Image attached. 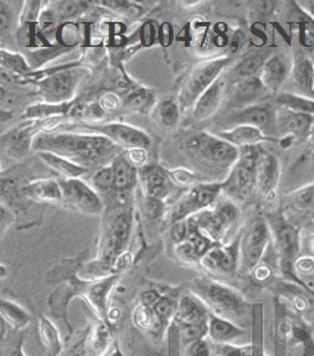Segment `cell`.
<instances>
[{
	"instance_id": "cell-1",
	"label": "cell",
	"mask_w": 314,
	"mask_h": 356,
	"mask_svg": "<svg viewBox=\"0 0 314 356\" xmlns=\"http://www.w3.org/2000/svg\"><path fill=\"white\" fill-rule=\"evenodd\" d=\"M134 230V210L131 207H115L104 211L100 238L97 243V257L84 266L87 282H94L115 275V266L129 248Z\"/></svg>"
},
{
	"instance_id": "cell-2",
	"label": "cell",
	"mask_w": 314,
	"mask_h": 356,
	"mask_svg": "<svg viewBox=\"0 0 314 356\" xmlns=\"http://www.w3.org/2000/svg\"><path fill=\"white\" fill-rule=\"evenodd\" d=\"M118 145L100 134H77L63 131H42L33 143L37 153L47 152L70 159L81 166L102 164L111 156H118Z\"/></svg>"
},
{
	"instance_id": "cell-3",
	"label": "cell",
	"mask_w": 314,
	"mask_h": 356,
	"mask_svg": "<svg viewBox=\"0 0 314 356\" xmlns=\"http://www.w3.org/2000/svg\"><path fill=\"white\" fill-rule=\"evenodd\" d=\"M191 292L196 293L209 311L217 317L226 318L241 325L250 317L251 305L245 296L226 283L212 277H197L191 286Z\"/></svg>"
},
{
	"instance_id": "cell-4",
	"label": "cell",
	"mask_w": 314,
	"mask_h": 356,
	"mask_svg": "<svg viewBox=\"0 0 314 356\" xmlns=\"http://www.w3.org/2000/svg\"><path fill=\"white\" fill-rule=\"evenodd\" d=\"M272 230V245L276 252V261L281 276L285 280L294 282L314 295V291L295 275V261L301 255V227L297 226L283 211L270 213L266 216Z\"/></svg>"
},
{
	"instance_id": "cell-5",
	"label": "cell",
	"mask_w": 314,
	"mask_h": 356,
	"mask_svg": "<svg viewBox=\"0 0 314 356\" xmlns=\"http://www.w3.org/2000/svg\"><path fill=\"white\" fill-rule=\"evenodd\" d=\"M209 316L210 311L203 300L196 293L188 292L180 296L178 308L169 328L178 334L182 348H187L207 336Z\"/></svg>"
},
{
	"instance_id": "cell-6",
	"label": "cell",
	"mask_w": 314,
	"mask_h": 356,
	"mask_svg": "<svg viewBox=\"0 0 314 356\" xmlns=\"http://www.w3.org/2000/svg\"><path fill=\"white\" fill-rule=\"evenodd\" d=\"M262 147L240 148V157L222 181V195L235 201H247L257 191V164Z\"/></svg>"
},
{
	"instance_id": "cell-7",
	"label": "cell",
	"mask_w": 314,
	"mask_h": 356,
	"mask_svg": "<svg viewBox=\"0 0 314 356\" xmlns=\"http://www.w3.org/2000/svg\"><path fill=\"white\" fill-rule=\"evenodd\" d=\"M185 148L200 166L225 170L226 175L240 157V148L210 132H198L191 136Z\"/></svg>"
},
{
	"instance_id": "cell-8",
	"label": "cell",
	"mask_w": 314,
	"mask_h": 356,
	"mask_svg": "<svg viewBox=\"0 0 314 356\" xmlns=\"http://www.w3.org/2000/svg\"><path fill=\"white\" fill-rule=\"evenodd\" d=\"M193 218L201 234L213 243H226L230 230L240 222L241 209L238 202L222 195L212 209L201 211Z\"/></svg>"
},
{
	"instance_id": "cell-9",
	"label": "cell",
	"mask_w": 314,
	"mask_h": 356,
	"mask_svg": "<svg viewBox=\"0 0 314 356\" xmlns=\"http://www.w3.org/2000/svg\"><path fill=\"white\" fill-rule=\"evenodd\" d=\"M272 245V230L266 216H258L241 230L240 239V273L250 275L256 266L263 261Z\"/></svg>"
},
{
	"instance_id": "cell-10",
	"label": "cell",
	"mask_w": 314,
	"mask_h": 356,
	"mask_svg": "<svg viewBox=\"0 0 314 356\" xmlns=\"http://www.w3.org/2000/svg\"><path fill=\"white\" fill-rule=\"evenodd\" d=\"M222 197V182H198L176 201L171 211V225L187 220L204 210L212 209Z\"/></svg>"
},
{
	"instance_id": "cell-11",
	"label": "cell",
	"mask_w": 314,
	"mask_h": 356,
	"mask_svg": "<svg viewBox=\"0 0 314 356\" xmlns=\"http://www.w3.org/2000/svg\"><path fill=\"white\" fill-rule=\"evenodd\" d=\"M230 63H232L230 56H219V58L209 59L206 62L200 63L197 67H194L182 88L181 99H180L181 106L193 107L200 95L206 90H209L214 82L222 76L223 71Z\"/></svg>"
},
{
	"instance_id": "cell-12",
	"label": "cell",
	"mask_w": 314,
	"mask_h": 356,
	"mask_svg": "<svg viewBox=\"0 0 314 356\" xmlns=\"http://www.w3.org/2000/svg\"><path fill=\"white\" fill-rule=\"evenodd\" d=\"M62 188V207L81 214L99 216L104 214L106 205L94 188L83 179H63L61 177Z\"/></svg>"
},
{
	"instance_id": "cell-13",
	"label": "cell",
	"mask_w": 314,
	"mask_h": 356,
	"mask_svg": "<svg viewBox=\"0 0 314 356\" xmlns=\"http://www.w3.org/2000/svg\"><path fill=\"white\" fill-rule=\"evenodd\" d=\"M81 78H83V71L77 70V67L54 72L53 75L38 81L37 94L46 103L61 104L74 102V95Z\"/></svg>"
},
{
	"instance_id": "cell-14",
	"label": "cell",
	"mask_w": 314,
	"mask_h": 356,
	"mask_svg": "<svg viewBox=\"0 0 314 356\" xmlns=\"http://www.w3.org/2000/svg\"><path fill=\"white\" fill-rule=\"evenodd\" d=\"M240 239L238 236L226 243H214L201 258L200 266L213 276L234 277L240 273Z\"/></svg>"
},
{
	"instance_id": "cell-15",
	"label": "cell",
	"mask_w": 314,
	"mask_h": 356,
	"mask_svg": "<svg viewBox=\"0 0 314 356\" xmlns=\"http://www.w3.org/2000/svg\"><path fill=\"white\" fill-rule=\"evenodd\" d=\"M86 128L91 129L94 134H100L111 140L120 149H134V148H146L148 149L152 145V136L144 129L136 128L129 123L124 122H111V123H86Z\"/></svg>"
},
{
	"instance_id": "cell-16",
	"label": "cell",
	"mask_w": 314,
	"mask_h": 356,
	"mask_svg": "<svg viewBox=\"0 0 314 356\" xmlns=\"http://www.w3.org/2000/svg\"><path fill=\"white\" fill-rule=\"evenodd\" d=\"M111 166L113 169L115 207H131L134 189L140 182L139 169L132 166L124 153L115 156L111 161Z\"/></svg>"
},
{
	"instance_id": "cell-17",
	"label": "cell",
	"mask_w": 314,
	"mask_h": 356,
	"mask_svg": "<svg viewBox=\"0 0 314 356\" xmlns=\"http://www.w3.org/2000/svg\"><path fill=\"white\" fill-rule=\"evenodd\" d=\"M229 128H234L238 125H249L257 129L263 131L267 136L272 132H278L276 125V112L273 111L269 104H253L244 108H238L234 113H230L226 118Z\"/></svg>"
},
{
	"instance_id": "cell-18",
	"label": "cell",
	"mask_w": 314,
	"mask_h": 356,
	"mask_svg": "<svg viewBox=\"0 0 314 356\" xmlns=\"http://www.w3.org/2000/svg\"><path fill=\"white\" fill-rule=\"evenodd\" d=\"M47 123V120H26L19 123L17 128L2 135L3 149L13 159H22L33 149L34 138L43 131L42 128Z\"/></svg>"
},
{
	"instance_id": "cell-19",
	"label": "cell",
	"mask_w": 314,
	"mask_h": 356,
	"mask_svg": "<svg viewBox=\"0 0 314 356\" xmlns=\"http://www.w3.org/2000/svg\"><path fill=\"white\" fill-rule=\"evenodd\" d=\"M282 166L278 156L262 149L257 164V193L266 201L275 200L281 182Z\"/></svg>"
},
{
	"instance_id": "cell-20",
	"label": "cell",
	"mask_w": 314,
	"mask_h": 356,
	"mask_svg": "<svg viewBox=\"0 0 314 356\" xmlns=\"http://www.w3.org/2000/svg\"><path fill=\"white\" fill-rule=\"evenodd\" d=\"M122 275H112L94 282H87L83 291V296L87 299L90 307L94 309L97 318L107 321V314H109V296H111L112 291L115 289L116 283L120 280Z\"/></svg>"
},
{
	"instance_id": "cell-21",
	"label": "cell",
	"mask_w": 314,
	"mask_h": 356,
	"mask_svg": "<svg viewBox=\"0 0 314 356\" xmlns=\"http://www.w3.org/2000/svg\"><path fill=\"white\" fill-rule=\"evenodd\" d=\"M291 70L292 60H290L283 53H276L266 59L260 72H258V78L267 91L278 92L290 79Z\"/></svg>"
},
{
	"instance_id": "cell-22",
	"label": "cell",
	"mask_w": 314,
	"mask_h": 356,
	"mask_svg": "<svg viewBox=\"0 0 314 356\" xmlns=\"http://www.w3.org/2000/svg\"><path fill=\"white\" fill-rule=\"evenodd\" d=\"M139 177L143 186L144 197L166 201L171 194V179L168 169H163L159 164H146L139 169Z\"/></svg>"
},
{
	"instance_id": "cell-23",
	"label": "cell",
	"mask_w": 314,
	"mask_h": 356,
	"mask_svg": "<svg viewBox=\"0 0 314 356\" xmlns=\"http://www.w3.org/2000/svg\"><path fill=\"white\" fill-rule=\"evenodd\" d=\"M266 91L267 90L263 87L258 75L237 79L230 87V106L235 108H244L257 104V102L263 97Z\"/></svg>"
},
{
	"instance_id": "cell-24",
	"label": "cell",
	"mask_w": 314,
	"mask_h": 356,
	"mask_svg": "<svg viewBox=\"0 0 314 356\" xmlns=\"http://www.w3.org/2000/svg\"><path fill=\"white\" fill-rule=\"evenodd\" d=\"M314 116L297 113L281 108V112H276V125L278 132L283 135H291L297 141H303L310 138L311 128H313Z\"/></svg>"
},
{
	"instance_id": "cell-25",
	"label": "cell",
	"mask_w": 314,
	"mask_h": 356,
	"mask_svg": "<svg viewBox=\"0 0 314 356\" xmlns=\"http://www.w3.org/2000/svg\"><path fill=\"white\" fill-rule=\"evenodd\" d=\"M290 81L297 94L314 99V62L306 53H295Z\"/></svg>"
},
{
	"instance_id": "cell-26",
	"label": "cell",
	"mask_w": 314,
	"mask_h": 356,
	"mask_svg": "<svg viewBox=\"0 0 314 356\" xmlns=\"http://www.w3.org/2000/svg\"><path fill=\"white\" fill-rule=\"evenodd\" d=\"M22 195L37 204H62V188L59 179L46 177L25 184L21 188Z\"/></svg>"
},
{
	"instance_id": "cell-27",
	"label": "cell",
	"mask_w": 314,
	"mask_h": 356,
	"mask_svg": "<svg viewBox=\"0 0 314 356\" xmlns=\"http://www.w3.org/2000/svg\"><path fill=\"white\" fill-rule=\"evenodd\" d=\"M245 336L244 327L229 321L226 318L217 317L210 312L209 323H207V337L212 343L217 346H226V345H237V341Z\"/></svg>"
},
{
	"instance_id": "cell-28",
	"label": "cell",
	"mask_w": 314,
	"mask_h": 356,
	"mask_svg": "<svg viewBox=\"0 0 314 356\" xmlns=\"http://www.w3.org/2000/svg\"><path fill=\"white\" fill-rule=\"evenodd\" d=\"M225 94L226 79L221 76L209 90H206L200 95L194 106L191 107L193 118L196 120H206L212 118L217 111H219V107L225 99Z\"/></svg>"
},
{
	"instance_id": "cell-29",
	"label": "cell",
	"mask_w": 314,
	"mask_h": 356,
	"mask_svg": "<svg viewBox=\"0 0 314 356\" xmlns=\"http://www.w3.org/2000/svg\"><path fill=\"white\" fill-rule=\"evenodd\" d=\"M216 135L221 136L222 140L228 141L229 144H232L237 148L254 147V145H260L263 143L272 141L263 131L249 125H238L234 128L221 129L216 132Z\"/></svg>"
},
{
	"instance_id": "cell-30",
	"label": "cell",
	"mask_w": 314,
	"mask_h": 356,
	"mask_svg": "<svg viewBox=\"0 0 314 356\" xmlns=\"http://www.w3.org/2000/svg\"><path fill=\"white\" fill-rule=\"evenodd\" d=\"M38 157L43 163H46V166L59 173L63 179H83V176L88 172V168L81 166V164H77L75 161L58 154L42 152L38 153Z\"/></svg>"
},
{
	"instance_id": "cell-31",
	"label": "cell",
	"mask_w": 314,
	"mask_h": 356,
	"mask_svg": "<svg viewBox=\"0 0 314 356\" xmlns=\"http://www.w3.org/2000/svg\"><path fill=\"white\" fill-rule=\"evenodd\" d=\"M286 205L288 209L299 216L314 218V184L299 186L286 195Z\"/></svg>"
},
{
	"instance_id": "cell-32",
	"label": "cell",
	"mask_w": 314,
	"mask_h": 356,
	"mask_svg": "<svg viewBox=\"0 0 314 356\" xmlns=\"http://www.w3.org/2000/svg\"><path fill=\"white\" fill-rule=\"evenodd\" d=\"M90 185L94 188L95 193L103 200L106 210L115 207V188H113V169L111 163L100 166L94 172L90 179Z\"/></svg>"
},
{
	"instance_id": "cell-33",
	"label": "cell",
	"mask_w": 314,
	"mask_h": 356,
	"mask_svg": "<svg viewBox=\"0 0 314 356\" xmlns=\"http://www.w3.org/2000/svg\"><path fill=\"white\" fill-rule=\"evenodd\" d=\"M38 336L47 356H59L63 350V337L59 327L46 316L38 317Z\"/></svg>"
},
{
	"instance_id": "cell-34",
	"label": "cell",
	"mask_w": 314,
	"mask_h": 356,
	"mask_svg": "<svg viewBox=\"0 0 314 356\" xmlns=\"http://www.w3.org/2000/svg\"><path fill=\"white\" fill-rule=\"evenodd\" d=\"M75 103L70 102V103H61V104H53V103H36L31 104L25 108L24 112V118L26 120H54L61 116H66L70 115L71 111L74 108Z\"/></svg>"
},
{
	"instance_id": "cell-35",
	"label": "cell",
	"mask_w": 314,
	"mask_h": 356,
	"mask_svg": "<svg viewBox=\"0 0 314 356\" xmlns=\"http://www.w3.org/2000/svg\"><path fill=\"white\" fill-rule=\"evenodd\" d=\"M0 316H2V321L15 332L24 330L31 321L30 312L8 298H2V302H0Z\"/></svg>"
},
{
	"instance_id": "cell-36",
	"label": "cell",
	"mask_w": 314,
	"mask_h": 356,
	"mask_svg": "<svg viewBox=\"0 0 314 356\" xmlns=\"http://www.w3.org/2000/svg\"><path fill=\"white\" fill-rule=\"evenodd\" d=\"M87 345L93 356H106L113 345L111 324L99 318L87 339Z\"/></svg>"
},
{
	"instance_id": "cell-37",
	"label": "cell",
	"mask_w": 314,
	"mask_h": 356,
	"mask_svg": "<svg viewBox=\"0 0 314 356\" xmlns=\"http://www.w3.org/2000/svg\"><path fill=\"white\" fill-rule=\"evenodd\" d=\"M132 324L139 328L140 332L143 333H148V334H153V336H162L165 334V328H163L159 323L157 318L155 316V311L152 307H147L144 304L136 305L132 311Z\"/></svg>"
},
{
	"instance_id": "cell-38",
	"label": "cell",
	"mask_w": 314,
	"mask_h": 356,
	"mask_svg": "<svg viewBox=\"0 0 314 356\" xmlns=\"http://www.w3.org/2000/svg\"><path fill=\"white\" fill-rule=\"evenodd\" d=\"M152 113L159 125L165 128H175L181 119V104L172 99L162 100L155 104Z\"/></svg>"
},
{
	"instance_id": "cell-39",
	"label": "cell",
	"mask_w": 314,
	"mask_h": 356,
	"mask_svg": "<svg viewBox=\"0 0 314 356\" xmlns=\"http://www.w3.org/2000/svg\"><path fill=\"white\" fill-rule=\"evenodd\" d=\"M276 103L282 108H286V111L314 116V99L313 97H306V95L297 94L292 91H285V92L278 94Z\"/></svg>"
},
{
	"instance_id": "cell-40",
	"label": "cell",
	"mask_w": 314,
	"mask_h": 356,
	"mask_svg": "<svg viewBox=\"0 0 314 356\" xmlns=\"http://www.w3.org/2000/svg\"><path fill=\"white\" fill-rule=\"evenodd\" d=\"M153 102L155 99L152 91L146 88H135L127 94V97L124 99V106L135 112H148L155 108Z\"/></svg>"
},
{
	"instance_id": "cell-41",
	"label": "cell",
	"mask_w": 314,
	"mask_h": 356,
	"mask_svg": "<svg viewBox=\"0 0 314 356\" xmlns=\"http://www.w3.org/2000/svg\"><path fill=\"white\" fill-rule=\"evenodd\" d=\"M176 308H178V300H173L172 296L166 295H162V298L157 300V304L153 307L157 323L165 328V330H169Z\"/></svg>"
},
{
	"instance_id": "cell-42",
	"label": "cell",
	"mask_w": 314,
	"mask_h": 356,
	"mask_svg": "<svg viewBox=\"0 0 314 356\" xmlns=\"http://www.w3.org/2000/svg\"><path fill=\"white\" fill-rule=\"evenodd\" d=\"M266 59L262 56V54H257V53L250 54V56L244 58L240 63H237L234 66V70H232V75L235 76V81L242 79V78H249V76H256V75H258V72H260Z\"/></svg>"
},
{
	"instance_id": "cell-43",
	"label": "cell",
	"mask_w": 314,
	"mask_h": 356,
	"mask_svg": "<svg viewBox=\"0 0 314 356\" xmlns=\"http://www.w3.org/2000/svg\"><path fill=\"white\" fill-rule=\"evenodd\" d=\"M0 60H2V71L5 70L18 75H25L31 71V66L19 53H13L6 49H2V53H0Z\"/></svg>"
},
{
	"instance_id": "cell-44",
	"label": "cell",
	"mask_w": 314,
	"mask_h": 356,
	"mask_svg": "<svg viewBox=\"0 0 314 356\" xmlns=\"http://www.w3.org/2000/svg\"><path fill=\"white\" fill-rule=\"evenodd\" d=\"M70 116L81 122H87L90 125V123L94 122H102L106 118V113L103 112L100 104L97 102H94L87 104H75Z\"/></svg>"
},
{
	"instance_id": "cell-45",
	"label": "cell",
	"mask_w": 314,
	"mask_h": 356,
	"mask_svg": "<svg viewBox=\"0 0 314 356\" xmlns=\"http://www.w3.org/2000/svg\"><path fill=\"white\" fill-rule=\"evenodd\" d=\"M53 10L61 18H77L87 10V2H56L53 3Z\"/></svg>"
},
{
	"instance_id": "cell-46",
	"label": "cell",
	"mask_w": 314,
	"mask_h": 356,
	"mask_svg": "<svg viewBox=\"0 0 314 356\" xmlns=\"http://www.w3.org/2000/svg\"><path fill=\"white\" fill-rule=\"evenodd\" d=\"M169 179L173 185L180 186V188H187L189 189L191 186H194L197 182V176L193 170L185 169V168H175V169H168Z\"/></svg>"
},
{
	"instance_id": "cell-47",
	"label": "cell",
	"mask_w": 314,
	"mask_h": 356,
	"mask_svg": "<svg viewBox=\"0 0 314 356\" xmlns=\"http://www.w3.org/2000/svg\"><path fill=\"white\" fill-rule=\"evenodd\" d=\"M143 211L150 220L159 222L166 216V202L156 198L143 197Z\"/></svg>"
},
{
	"instance_id": "cell-48",
	"label": "cell",
	"mask_w": 314,
	"mask_h": 356,
	"mask_svg": "<svg viewBox=\"0 0 314 356\" xmlns=\"http://www.w3.org/2000/svg\"><path fill=\"white\" fill-rule=\"evenodd\" d=\"M42 2H25L22 6L19 24L21 26L37 25L42 15Z\"/></svg>"
},
{
	"instance_id": "cell-49",
	"label": "cell",
	"mask_w": 314,
	"mask_h": 356,
	"mask_svg": "<svg viewBox=\"0 0 314 356\" xmlns=\"http://www.w3.org/2000/svg\"><path fill=\"white\" fill-rule=\"evenodd\" d=\"M99 104L103 108V112L106 115H109V113H113V112L119 111V108L124 106V102L120 100V95L119 94H116L113 91H107L100 97Z\"/></svg>"
},
{
	"instance_id": "cell-50",
	"label": "cell",
	"mask_w": 314,
	"mask_h": 356,
	"mask_svg": "<svg viewBox=\"0 0 314 356\" xmlns=\"http://www.w3.org/2000/svg\"><path fill=\"white\" fill-rule=\"evenodd\" d=\"M295 275L301 279L314 275V257L311 255H299L294 266Z\"/></svg>"
},
{
	"instance_id": "cell-51",
	"label": "cell",
	"mask_w": 314,
	"mask_h": 356,
	"mask_svg": "<svg viewBox=\"0 0 314 356\" xmlns=\"http://www.w3.org/2000/svg\"><path fill=\"white\" fill-rule=\"evenodd\" d=\"M184 355L185 356H213L212 355V348L207 343L206 339L194 341L189 346L184 348Z\"/></svg>"
},
{
	"instance_id": "cell-52",
	"label": "cell",
	"mask_w": 314,
	"mask_h": 356,
	"mask_svg": "<svg viewBox=\"0 0 314 356\" xmlns=\"http://www.w3.org/2000/svg\"><path fill=\"white\" fill-rule=\"evenodd\" d=\"M124 156L127 157V160L132 164L134 168L141 169L146 166L148 154H147L146 148H134V149H127V152H124Z\"/></svg>"
},
{
	"instance_id": "cell-53",
	"label": "cell",
	"mask_w": 314,
	"mask_h": 356,
	"mask_svg": "<svg viewBox=\"0 0 314 356\" xmlns=\"http://www.w3.org/2000/svg\"><path fill=\"white\" fill-rule=\"evenodd\" d=\"M159 35V29L153 21H147L141 29V40L144 46H152L156 37Z\"/></svg>"
},
{
	"instance_id": "cell-54",
	"label": "cell",
	"mask_w": 314,
	"mask_h": 356,
	"mask_svg": "<svg viewBox=\"0 0 314 356\" xmlns=\"http://www.w3.org/2000/svg\"><path fill=\"white\" fill-rule=\"evenodd\" d=\"M250 275H251V277H253L257 283H265V282H267V280L272 277L273 270H272L270 264H267L266 261H262L260 264L256 266V267L253 268V271L250 273Z\"/></svg>"
},
{
	"instance_id": "cell-55",
	"label": "cell",
	"mask_w": 314,
	"mask_h": 356,
	"mask_svg": "<svg viewBox=\"0 0 314 356\" xmlns=\"http://www.w3.org/2000/svg\"><path fill=\"white\" fill-rule=\"evenodd\" d=\"M160 44L162 46H171L172 40H173V30H172V25L169 22H163L160 26H159V35H157Z\"/></svg>"
},
{
	"instance_id": "cell-56",
	"label": "cell",
	"mask_w": 314,
	"mask_h": 356,
	"mask_svg": "<svg viewBox=\"0 0 314 356\" xmlns=\"http://www.w3.org/2000/svg\"><path fill=\"white\" fill-rule=\"evenodd\" d=\"M245 40H247V37H245L244 31L237 30V31L232 33V34H230V38H229V44H228L230 53L240 51V50L242 49L244 43H245Z\"/></svg>"
},
{
	"instance_id": "cell-57",
	"label": "cell",
	"mask_w": 314,
	"mask_h": 356,
	"mask_svg": "<svg viewBox=\"0 0 314 356\" xmlns=\"http://www.w3.org/2000/svg\"><path fill=\"white\" fill-rule=\"evenodd\" d=\"M291 305L297 312H304L310 308V299L303 293H292L291 295Z\"/></svg>"
},
{
	"instance_id": "cell-58",
	"label": "cell",
	"mask_w": 314,
	"mask_h": 356,
	"mask_svg": "<svg viewBox=\"0 0 314 356\" xmlns=\"http://www.w3.org/2000/svg\"><path fill=\"white\" fill-rule=\"evenodd\" d=\"M0 214H2V222H0V225H2V238H3L9 226L15 222V216H13V213L5 202H2V207H0Z\"/></svg>"
},
{
	"instance_id": "cell-59",
	"label": "cell",
	"mask_w": 314,
	"mask_h": 356,
	"mask_svg": "<svg viewBox=\"0 0 314 356\" xmlns=\"http://www.w3.org/2000/svg\"><path fill=\"white\" fill-rule=\"evenodd\" d=\"M160 298H162V295L156 289H147L140 295V304H144L147 307L153 308Z\"/></svg>"
},
{
	"instance_id": "cell-60",
	"label": "cell",
	"mask_w": 314,
	"mask_h": 356,
	"mask_svg": "<svg viewBox=\"0 0 314 356\" xmlns=\"http://www.w3.org/2000/svg\"><path fill=\"white\" fill-rule=\"evenodd\" d=\"M5 356H25L24 349H22V337L17 341V345L13 346Z\"/></svg>"
},
{
	"instance_id": "cell-61",
	"label": "cell",
	"mask_w": 314,
	"mask_h": 356,
	"mask_svg": "<svg viewBox=\"0 0 314 356\" xmlns=\"http://www.w3.org/2000/svg\"><path fill=\"white\" fill-rule=\"evenodd\" d=\"M307 252L308 255L314 257V232L307 236Z\"/></svg>"
},
{
	"instance_id": "cell-62",
	"label": "cell",
	"mask_w": 314,
	"mask_h": 356,
	"mask_svg": "<svg viewBox=\"0 0 314 356\" xmlns=\"http://www.w3.org/2000/svg\"><path fill=\"white\" fill-rule=\"evenodd\" d=\"M310 140L314 141V122H313V128H311V134H310Z\"/></svg>"
},
{
	"instance_id": "cell-63",
	"label": "cell",
	"mask_w": 314,
	"mask_h": 356,
	"mask_svg": "<svg viewBox=\"0 0 314 356\" xmlns=\"http://www.w3.org/2000/svg\"><path fill=\"white\" fill-rule=\"evenodd\" d=\"M308 227H310V230H311V232H314V218H313V220H310Z\"/></svg>"
},
{
	"instance_id": "cell-64",
	"label": "cell",
	"mask_w": 314,
	"mask_h": 356,
	"mask_svg": "<svg viewBox=\"0 0 314 356\" xmlns=\"http://www.w3.org/2000/svg\"><path fill=\"white\" fill-rule=\"evenodd\" d=\"M313 337H314V330H313Z\"/></svg>"
}]
</instances>
